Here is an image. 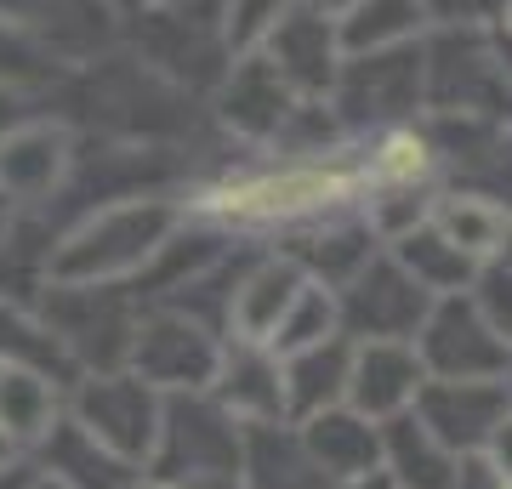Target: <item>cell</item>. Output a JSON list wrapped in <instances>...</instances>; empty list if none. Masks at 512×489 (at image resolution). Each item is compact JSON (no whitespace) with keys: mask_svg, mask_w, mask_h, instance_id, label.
I'll use <instances>...</instances> for the list:
<instances>
[{"mask_svg":"<svg viewBox=\"0 0 512 489\" xmlns=\"http://www.w3.org/2000/svg\"><path fill=\"white\" fill-rule=\"evenodd\" d=\"M370 200V165L365 160H285L262 171L222 177L200 194H188V217L205 228H234V234H262V228H313L365 211Z\"/></svg>","mask_w":512,"mask_h":489,"instance_id":"cell-1","label":"cell"},{"mask_svg":"<svg viewBox=\"0 0 512 489\" xmlns=\"http://www.w3.org/2000/svg\"><path fill=\"white\" fill-rule=\"evenodd\" d=\"M188 194H131L92 217H80L46 256V285L69 290H109L143 279L165 256V245L188 228Z\"/></svg>","mask_w":512,"mask_h":489,"instance_id":"cell-2","label":"cell"},{"mask_svg":"<svg viewBox=\"0 0 512 489\" xmlns=\"http://www.w3.org/2000/svg\"><path fill=\"white\" fill-rule=\"evenodd\" d=\"M165 393L148 387L137 370H92V376L74 381L69 393V421H80L86 433L126 467H143L160 450L165 433Z\"/></svg>","mask_w":512,"mask_h":489,"instance_id":"cell-3","label":"cell"},{"mask_svg":"<svg viewBox=\"0 0 512 489\" xmlns=\"http://www.w3.org/2000/svg\"><path fill=\"white\" fill-rule=\"evenodd\" d=\"M222 364H228L222 336H211L183 308H154L137 319L126 370H137L148 387H160L165 399H183V393H217Z\"/></svg>","mask_w":512,"mask_h":489,"instance_id":"cell-4","label":"cell"},{"mask_svg":"<svg viewBox=\"0 0 512 489\" xmlns=\"http://www.w3.org/2000/svg\"><path fill=\"white\" fill-rule=\"evenodd\" d=\"M416 347L439 381H507V364H512V336L490 319L478 290L439 296Z\"/></svg>","mask_w":512,"mask_h":489,"instance_id":"cell-5","label":"cell"},{"mask_svg":"<svg viewBox=\"0 0 512 489\" xmlns=\"http://www.w3.org/2000/svg\"><path fill=\"white\" fill-rule=\"evenodd\" d=\"M74 171V131L52 114L0 126V205H46Z\"/></svg>","mask_w":512,"mask_h":489,"instance_id":"cell-6","label":"cell"},{"mask_svg":"<svg viewBox=\"0 0 512 489\" xmlns=\"http://www.w3.org/2000/svg\"><path fill=\"white\" fill-rule=\"evenodd\" d=\"M439 296L427 290L399 268V256L382 251L353 285H342V319H348V336L365 342V336H393V342H416L427 313H433Z\"/></svg>","mask_w":512,"mask_h":489,"instance_id":"cell-7","label":"cell"},{"mask_svg":"<svg viewBox=\"0 0 512 489\" xmlns=\"http://www.w3.org/2000/svg\"><path fill=\"white\" fill-rule=\"evenodd\" d=\"M330 103L342 114H376L387 126H399L410 109L427 103V40H410V46H393V52L348 57Z\"/></svg>","mask_w":512,"mask_h":489,"instance_id":"cell-8","label":"cell"},{"mask_svg":"<svg viewBox=\"0 0 512 489\" xmlns=\"http://www.w3.org/2000/svg\"><path fill=\"white\" fill-rule=\"evenodd\" d=\"M433 381L427 359L416 342H393V336H365L353 342V364H348V410H359L365 421H393L404 410H416L421 387Z\"/></svg>","mask_w":512,"mask_h":489,"instance_id":"cell-9","label":"cell"},{"mask_svg":"<svg viewBox=\"0 0 512 489\" xmlns=\"http://www.w3.org/2000/svg\"><path fill=\"white\" fill-rule=\"evenodd\" d=\"M416 416L427 421V433L456 455H484L495 433L512 416L507 381H427L416 399Z\"/></svg>","mask_w":512,"mask_h":489,"instance_id":"cell-10","label":"cell"},{"mask_svg":"<svg viewBox=\"0 0 512 489\" xmlns=\"http://www.w3.org/2000/svg\"><path fill=\"white\" fill-rule=\"evenodd\" d=\"M262 57H268L302 97H336V80L348 69L342 23H336V12H319V6H302V0H296L291 12H285V23L274 29V40L262 46Z\"/></svg>","mask_w":512,"mask_h":489,"instance_id":"cell-11","label":"cell"},{"mask_svg":"<svg viewBox=\"0 0 512 489\" xmlns=\"http://www.w3.org/2000/svg\"><path fill=\"white\" fill-rule=\"evenodd\" d=\"M313 273L296 262L291 251H274L251 262L245 279L228 290V313H222V325H228V342L239 347H274L279 325H285V313L296 308V296L308 290Z\"/></svg>","mask_w":512,"mask_h":489,"instance_id":"cell-12","label":"cell"},{"mask_svg":"<svg viewBox=\"0 0 512 489\" xmlns=\"http://www.w3.org/2000/svg\"><path fill=\"white\" fill-rule=\"evenodd\" d=\"M302 103H308V97H302V91H296L262 52L239 57L234 69H228V80H222V97H217L222 120H228L239 137H251V143H274V137H285Z\"/></svg>","mask_w":512,"mask_h":489,"instance_id":"cell-13","label":"cell"},{"mask_svg":"<svg viewBox=\"0 0 512 489\" xmlns=\"http://www.w3.org/2000/svg\"><path fill=\"white\" fill-rule=\"evenodd\" d=\"M302 427V444L313 450V461L330 472V484H365V478H382L387 472V444L382 427L365 421L359 410L336 404V410H319V416L296 421Z\"/></svg>","mask_w":512,"mask_h":489,"instance_id":"cell-14","label":"cell"},{"mask_svg":"<svg viewBox=\"0 0 512 489\" xmlns=\"http://www.w3.org/2000/svg\"><path fill=\"white\" fill-rule=\"evenodd\" d=\"M239 489H336V484L302 444L296 421H251L245 427Z\"/></svg>","mask_w":512,"mask_h":489,"instance_id":"cell-15","label":"cell"},{"mask_svg":"<svg viewBox=\"0 0 512 489\" xmlns=\"http://www.w3.org/2000/svg\"><path fill=\"white\" fill-rule=\"evenodd\" d=\"M211 399L234 421H291V393H285V359L274 347H239L228 342V364Z\"/></svg>","mask_w":512,"mask_h":489,"instance_id":"cell-16","label":"cell"},{"mask_svg":"<svg viewBox=\"0 0 512 489\" xmlns=\"http://www.w3.org/2000/svg\"><path fill=\"white\" fill-rule=\"evenodd\" d=\"M433 228H439L461 256H473L478 268H490L507 256L512 239V205H501L495 194H478V188H450L433 200Z\"/></svg>","mask_w":512,"mask_h":489,"instance_id":"cell-17","label":"cell"},{"mask_svg":"<svg viewBox=\"0 0 512 489\" xmlns=\"http://www.w3.org/2000/svg\"><path fill=\"white\" fill-rule=\"evenodd\" d=\"M382 444H387V478H393V489H461L467 455L444 450L416 410L382 421Z\"/></svg>","mask_w":512,"mask_h":489,"instance_id":"cell-18","label":"cell"},{"mask_svg":"<svg viewBox=\"0 0 512 489\" xmlns=\"http://www.w3.org/2000/svg\"><path fill=\"white\" fill-rule=\"evenodd\" d=\"M0 427L23 450H40L63 427V381L29 364H0Z\"/></svg>","mask_w":512,"mask_h":489,"instance_id":"cell-19","label":"cell"},{"mask_svg":"<svg viewBox=\"0 0 512 489\" xmlns=\"http://www.w3.org/2000/svg\"><path fill=\"white\" fill-rule=\"evenodd\" d=\"M0 364H29V370H46V376H57L63 387L86 376L80 359L69 353V342L52 330V319L29 313L23 302H12V296H0Z\"/></svg>","mask_w":512,"mask_h":489,"instance_id":"cell-20","label":"cell"},{"mask_svg":"<svg viewBox=\"0 0 512 489\" xmlns=\"http://www.w3.org/2000/svg\"><path fill=\"white\" fill-rule=\"evenodd\" d=\"M365 165H370V188H433L444 154L433 143V131H421L416 120H399V126L376 131Z\"/></svg>","mask_w":512,"mask_h":489,"instance_id":"cell-21","label":"cell"},{"mask_svg":"<svg viewBox=\"0 0 512 489\" xmlns=\"http://www.w3.org/2000/svg\"><path fill=\"white\" fill-rule=\"evenodd\" d=\"M387 251L399 256V268L410 273L427 296H461V290H478V279H484V268H478L473 256H461L433 222H421L416 234L393 239Z\"/></svg>","mask_w":512,"mask_h":489,"instance_id":"cell-22","label":"cell"},{"mask_svg":"<svg viewBox=\"0 0 512 489\" xmlns=\"http://www.w3.org/2000/svg\"><path fill=\"white\" fill-rule=\"evenodd\" d=\"M348 364H353V336L313 347L285 359V393H291V421H308L319 410H336L348 399Z\"/></svg>","mask_w":512,"mask_h":489,"instance_id":"cell-23","label":"cell"},{"mask_svg":"<svg viewBox=\"0 0 512 489\" xmlns=\"http://www.w3.org/2000/svg\"><path fill=\"white\" fill-rule=\"evenodd\" d=\"M336 23H342L348 57H365V52H393V46L421 40V29L433 18H427V0H353Z\"/></svg>","mask_w":512,"mask_h":489,"instance_id":"cell-24","label":"cell"},{"mask_svg":"<svg viewBox=\"0 0 512 489\" xmlns=\"http://www.w3.org/2000/svg\"><path fill=\"white\" fill-rule=\"evenodd\" d=\"M348 336V319H342V290L325 285V279H308V290L296 296V308L285 313V325L274 336L279 359H296V353H313V347Z\"/></svg>","mask_w":512,"mask_h":489,"instance_id":"cell-25","label":"cell"},{"mask_svg":"<svg viewBox=\"0 0 512 489\" xmlns=\"http://www.w3.org/2000/svg\"><path fill=\"white\" fill-rule=\"evenodd\" d=\"M296 0H222V46H228V63H239V57H256L268 40H274V29L285 23V12H291Z\"/></svg>","mask_w":512,"mask_h":489,"instance_id":"cell-26","label":"cell"},{"mask_svg":"<svg viewBox=\"0 0 512 489\" xmlns=\"http://www.w3.org/2000/svg\"><path fill=\"white\" fill-rule=\"evenodd\" d=\"M461 489H512L501 472L484 461V455H467V467H461Z\"/></svg>","mask_w":512,"mask_h":489,"instance_id":"cell-27","label":"cell"},{"mask_svg":"<svg viewBox=\"0 0 512 489\" xmlns=\"http://www.w3.org/2000/svg\"><path fill=\"white\" fill-rule=\"evenodd\" d=\"M12 467H23V444L0 427V472H12Z\"/></svg>","mask_w":512,"mask_h":489,"instance_id":"cell-28","label":"cell"},{"mask_svg":"<svg viewBox=\"0 0 512 489\" xmlns=\"http://www.w3.org/2000/svg\"><path fill=\"white\" fill-rule=\"evenodd\" d=\"M35 472H40V467H12V472H0V489H29V484H35Z\"/></svg>","mask_w":512,"mask_h":489,"instance_id":"cell-29","label":"cell"},{"mask_svg":"<svg viewBox=\"0 0 512 489\" xmlns=\"http://www.w3.org/2000/svg\"><path fill=\"white\" fill-rule=\"evenodd\" d=\"M29 489H74V484H69V478H57V472L40 467V472H35V484H29Z\"/></svg>","mask_w":512,"mask_h":489,"instance_id":"cell-30","label":"cell"},{"mask_svg":"<svg viewBox=\"0 0 512 489\" xmlns=\"http://www.w3.org/2000/svg\"><path fill=\"white\" fill-rule=\"evenodd\" d=\"M302 6H319V12H336V18H342V12H348L353 0H302Z\"/></svg>","mask_w":512,"mask_h":489,"instance_id":"cell-31","label":"cell"},{"mask_svg":"<svg viewBox=\"0 0 512 489\" xmlns=\"http://www.w3.org/2000/svg\"><path fill=\"white\" fill-rule=\"evenodd\" d=\"M342 489H393V478L382 472V478H365V484H342Z\"/></svg>","mask_w":512,"mask_h":489,"instance_id":"cell-32","label":"cell"},{"mask_svg":"<svg viewBox=\"0 0 512 489\" xmlns=\"http://www.w3.org/2000/svg\"><path fill=\"white\" fill-rule=\"evenodd\" d=\"M143 6H154V12H171V6H183V0H143Z\"/></svg>","mask_w":512,"mask_h":489,"instance_id":"cell-33","label":"cell"},{"mask_svg":"<svg viewBox=\"0 0 512 489\" xmlns=\"http://www.w3.org/2000/svg\"><path fill=\"white\" fill-rule=\"evenodd\" d=\"M6 234H12V211H0V245H6Z\"/></svg>","mask_w":512,"mask_h":489,"instance_id":"cell-34","label":"cell"},{"mask_svg":"<svg viewBox=\"0 0 512 489\" xmlns=\"http://www.w3.org/2000/svg\"><path fill=\"white\" fill-rule=\"evenodd\" d=\"M501 23H507V29H512V0H507V12H501Z\"/></svg>","mask_w":512,"mask_h":489,"instance_id":"cell-35","label":"cell"},{"mask_svg":"<svg viewBox=\"0 0 512 489\" xmlns=\"http://www.w3.org/2000/svg\"><path fill=\"white\" fill-rule=\"evenodd\" d=\"M501 262H512V239H507V256H501Z\"/></svg>","mask_w":512,"mask_h":489,"instance_id":"cell-36","label":"cell"},{"mask_svg":"<svg viewBox=\"0 0 512 489\" xmlns=\"http://www.w3.org/2000/svg\"><path fill=\"white\" fill-rule=\"evenodd\" d=\"M507 393H512V364H507Z\"/></svg>","mask_w":512,"mask_h":489,"instance_id":"cell-37","label":"cell"},{"mask_svg":"<svg viewBox=\"0 0 512 489\" xmlns=\"http://www.w3.org/2000/svg\"><path fill=\"white\" fill-rule=\"evenodd\" d=\"M0 211H6V205H0Z\"/></svg>","mask_w":512,"mask_h":489,"instance_id":"cell-38","label":"cell"}]
</instances>
